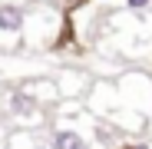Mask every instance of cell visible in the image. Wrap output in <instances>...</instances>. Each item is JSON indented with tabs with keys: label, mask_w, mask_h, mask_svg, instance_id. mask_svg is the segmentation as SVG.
<instances>
[{
	"label": "cell",
	"mask_w": 152,
	"mask_h": 149,
	"mask_svg": "<svg viewBox=\"0 0 152 149\" xmlns=\"http://www.w3.org/2000/svg\"><path fill=\"white\" fill-rule=\"evenodd\" d=\"M23 23H27L23 4H0V33H20Z\"/></svg>",
	"instance_id": "1"
},
{
	"label": "cell",
	"mask_w": 152,
	"mask_h": 149,
	"mask_svg": "<svg viewBox=\"0 0 152 149\" xmlns=\"http://www.w3.org/2000/svg\"><path fill=\"white\" fill-rule=\"evenodd\" d=\"M50 149H89V146H86V139L80 133L56 129V133H50Z\"/></svg>",
	"instance_id": "2"
},
{
	"label": "cell",
	"mask_w": 152,
	"mask_h": 149,
	"mask_svg": "<svg viewBox=\"0 0 152 149\" xmlns=\"http://www.w3.org/2000/svg\"><path fill=\"white\" fill-rule=\"evenodd\" d=\"M10 113H13V116H20V119L33 116V113H37V103H33V96H30V93H23V90H17V93L10 96Z\"/></svg>",
	"instance_id": "3"
},
{
	"label": "cell",
	"mask_w": 152,
	"mask_h": 149,
	"mask_svg": "<svg viewBox=\"0 0 152 149\" xmlns=\"http://www.w3.org/2000/svg\"><path fill=\"white\" fill-rule=\"evenodd\" d=\"M149 4H152V0H126V7H129V10H136V13H139V10H145Z\"/></svg>",
	"instance_id": "4"
},
{
	"label": "cell",
	"mask_w": 152,
	"mask_h": 149,
	"mask_svg": "<svg viewBox=\"0 0 152 149\" xmlns=\"http://www.w3.org/2000/svg\"><path fill=\"white\" fill-rule=\"evenodd\" d=\"M122 149H149L145 142H136V146H122Z\"/></svg>",
	"instance_id": "5"
}]
</instances>
